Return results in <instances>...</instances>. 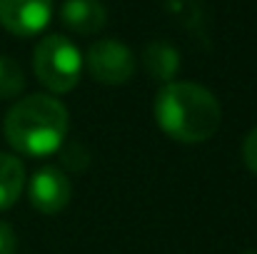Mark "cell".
<instances>
[{"mask_svg":"<svg viewBox=\"0 0 257 254\" xmlns=\"http://www.w3.org/2000/svg\"><path fill=\"white\" fill-rule=\"evenodd\" d=\"M153 110L160 130L185 145L210 140L222 120L217 97L195 83H168L158 92Z\"/></svg>","mask_w":257,"mask_h":254,"instance_id":"cell-1","label":"cell"},{"mask_svg":"<svg viewBox=\"0 0 257 254\" xmlns=\"http://www.w3.org/2000/svg\"><path fill=\"white\" fill-rule=\"evenodd\" d=\"M68 110L53 95H28L5 115V140L25 157H48L68 137Z\"/></svg>","mask_w":257,"mask_h":254,"instance_id":"cell-2","label":"cell"},{"mask_svg":"<svg viewBox=\"0 0 257 254\" xmlns=\"http://www.w3.org/2000/svg\"><path fill=\"white\" fill-rule=\"evenodd\" d=\"M35 78L50 92H70L80 83L83 55L65 35H45L33 53Z\"/></svg>","mask_w":257,"mask_h":254,"instance_id":"cell-3","label":"cell"},{"mask_svg":"<svg viewBox=\"0 0 257 254\" xmlns=\"http://www.w3.org/2000/svg\"><path fill=\"white\" fill-rule=\"evenodd\" d=\"M85 65L90 75L102 85H122L135 73V58L130 48L120 40H97L87 50Z\"/></svg>","mask_w":257,"mask_h":254,"instance_id":"cell-4","label":"cell"},{"mask_svg":"<svg viewBox=\"0 0 257 254\" xmlns=\"http://www.w3.org/2000/svg\"><path fill=\"white\" fill-rule=\"evenodd\" d=\"M53 18V0H0V25L20 38L38 35Z\"/></svg>","mask_w":257,"mask_h":254,"instance_id":"cell-5","label":"cell"},{"mask_svg":"<svg viewBox=\"0 0 257 254\" xmlns=\"http://www.w3.org/2000/svg\"><path fill=\"white\" fill-rule=\"evenodd\" d=\"M30 204L43 214H55L68 207L73 197V184L68 174L60 167H43L38 169L28 184Z\"/></svg>","mask_w":257,"mask_h":254,"instance_id":"cell-6","label":"cell"},{"mask_svg":"<svg viewBox=\"0 0 257 254\" xmlns=\"http://www.w3.org/2000/svg\"><path fill=\"white\" fill-rule=\"evenodd\" d=\"M63 23L80 35H95L107 23V10L100 0H65L60 8Z\"/></svg>","mask_w":257,"mask_h":254,"instance_id":"cell-7","label":"cell"},{"mask_svg":"<svg viewBox=\"0 0 257 254\" xmlns=\"http://www.w3.org/2000/svg\"><path fill=\"white\" fill-rule=\"evenodd\" d=\"M25 187V167L18 157L0 152V209H8L18 202Z\"/></svg>","mask_w":257,"mask_h":254,"instance_id":"cell-8","label":"cell"},{"mask_svg":"<svg viewBox=\"0 0 257 254\" xmlns=\"http://www.w3.org/2000/svg\"><path fill=\"white\" fill-rule=\"evenodd\" d=\"M143 63L148 75H153L155 80H172L180 68V55L168 43H150L145 48Z\"/></svg>","mask_w":257,"mask_h":254,"instance_id":"cell-9","label":"cell"},{"mask_svg":"<svg viewBox=\"0 0 257 254\" xmlns=\"http://www.w3.org/2000/svg\"><path fill=\"white\" fill-rule=\"evenodd\" d=\"M25 87V75L20 65L5 55H0V100L18 97Z\"/></svg>","mask_w":257,"mask_h":254,"instance_id":"cell-10","label":"cell"},{"mask_svg":"<svg viewBox=\"0 0 257 254\" xmlns=\"http://www.w3.org/2000/svg\"><path fill=\"white\" fill-rule=\"evenodd\" d=\"M18 249V237L8 222L0 219V254H15Z\"/></svg>","mask_w":257,"mask_h":254,"instance_id":"cell-11","label":"cell"},{"mask_svg":"<svg viewBox=\"0 0 257 254\" xmlns=\"http://www.w3.org/2000/svg\"><path fill=\"white\" fill-rule=\"evenodd\" d=\"M242 157H245V165L257 174V127L245 137V145H242Z\"/></svg>","mask_w":257,"mask_h":254,"instance_id":"cell-12","label":"cell"},{"mask_svg":"<svg viewBox=\"0 0 257 254\" xmlns=\"http://www.w3.org/2000/svg\"><path fill=\"white\" fill-rule=\"evenodd\" d=\"M242 254H257V252H242Z\"/></svg>","mask_w":257,"mask_h":254,"instance_id":"cell-13","label":"cell"}]
</instances>
